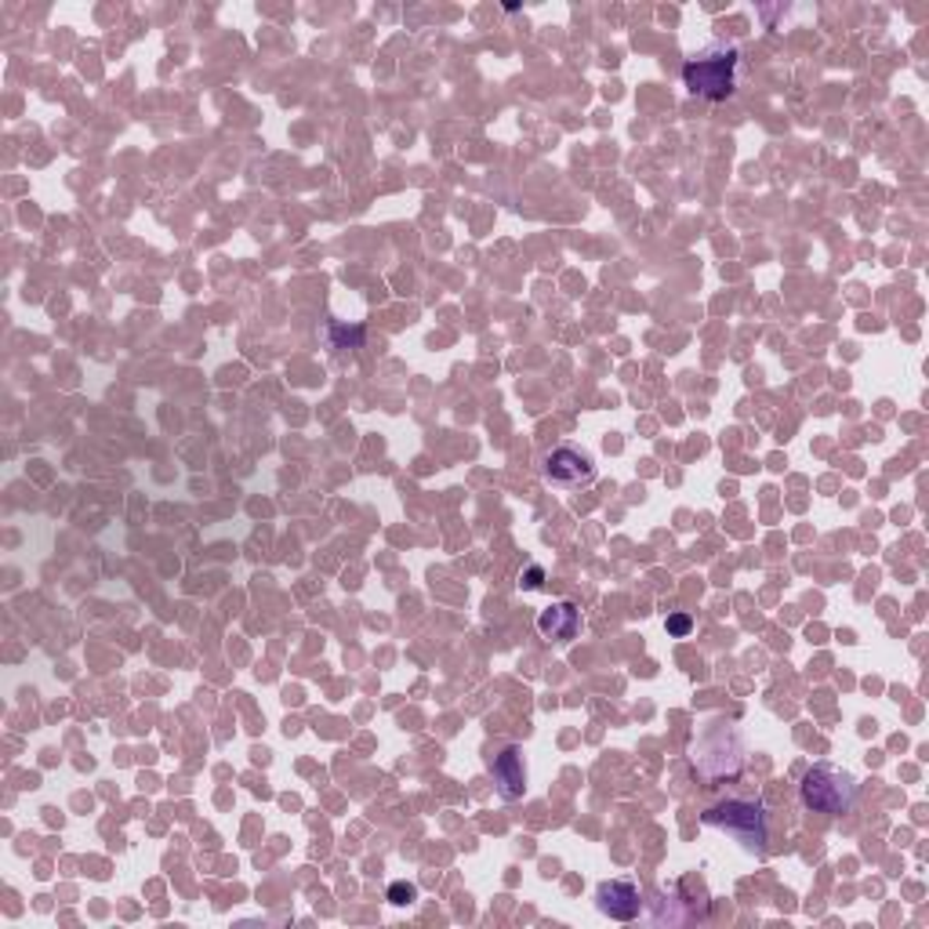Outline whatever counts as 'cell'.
I'll use <instances>...</instances> for the list:
<instances>
[{
	"mask_svg": "<svg viewBox=\"0 0 929 929\" xmlns=\"http://www.w3.org/2000/svg\"><path fill=\"white\" fill-rule=\"evenodd\" d=\"M737 69H741V52L734 44H708L686 58L683 85L697 99L723 102L737 91Z\"/></svg>",
	"mask_w": 929,
	"mask_h": 929,
	"instance_id": "1",
	"label": "cell"
},
{
	"mask_svg": "<svg viewBox=\"0 0 929 929\" xmlns=\"http://www.w3.org/2000/svg\"><path fill=\"white\" fill-rule=\"evenodd\" d=\"M799 795L803 806L814 809V814L842 817L857 806V777L850 770L831 766V762H817V766L803 773Z\"/></svg>",
	"mask_w": 929,
	"mask_h": 929,
	"instance_id": "2",
	"label": "cell"
},
{
	"mask_svg": "<svg viewBox=\"0 0 929 929\" xmlns=\"http://www.w3.org/2000/svg\"><path fill=\"white\" fill-rule=\"evenodd\" d=\"M705 820L708 828H723L726 836H734L737 842H745L748 850H762L770 839V828H766V809H762L759 799H726L719 806L705 809Z\"/></svg>",
	"mask_w": 929,
	"mask_h": 929,
	"instance_id": "3",
	"label": "cell"
},
{
	"mask_svg": "<svg viewBox=\"0 0 929 929\" xmlns=\"http://www.w3.org/2000/svg\"><path fill=\"white\" fill-rule=\"evenodd\" d=\"M545 475H549L552 483L581 486V483L595 480V461H592L589 450H581L574 444H563V447H556L549 458H545Z\"/></svg>",
	"mask_w": 929,
	"mask_h": 929,
	"instance_id": "4",
	"label": "cell"
},
{
	"mask_svg": "<svg viewBox=\"0 0 929 929\" xmlns=\"http://www.w3.org/2000/svg\"><path fill=\"white\" fill-rule=\"evenodd\" d=\"M491 773H494V784L502 799L508 803L523 799V792H527V762H523V752L516 745H505L502 752L491 759Z\"/></svg>",
	"mask_w": 929,
	"mask_h": 929,
	"instance_id": "5",
	"label": "cell"
},
{
	"mask_svg": "<svg viewBox=\"0 0 929 929\" xmlns=\"http://www.w3.org/2000/svg\"><path fill=\"white\" fill-rule=\"evenodd\" d=\"M639 908H642L639 886L628 883V878H614V883L600 886V911L611 915V919L633 922V919H639Z\"/></svg>",
	"mask_w": 929,
	"mask_h": 929,
	"instance_id": "6",
	"label": "cell"
},
{
	"mask_svg": "<svg viewBox=\"0 0 929 929\" xmlns=\"http://www.w3.org/2000/svg\"><path fill=\"white\" fill-rule=\"evenodd\" d=\"M538 633L549 642H570L581 633V611L570 600H556L549 611L538 614Z\"/></svg>",
	"mask_w": 929,
	"mask_h": 929,
	"instance_id": "7",
	"label": "cell"
},
{
	"mask_svg": "<svg viewBox=\"0 0 929 929\" xmlns=\"http://www.w3.org/2000/svg\"><path fill=\"white\" fill-rule=\"evenodd\" d=\"M363 338H367V331L360 324L349 327V324H342V320H331V324H327V342H331V349H338V352L360 349Z\"/></svg>",
	"mask_w": 929,
	"mask_h": 929,
	"instance_id": "8",
	"label": "cell"
},
{
	"mask_svg": "<svg viewBox=\"0 0 929 929\" xmlns=\"http://www.w3.org/2000/svg\"><path fill=\"white\" fill-rule=\"evenodd\" d=\"M664 628H669V636L683 639V636H690V628H694V617H690V614H672L669 622H664Z\"/></svg>",
	"mask_w": 929,
	"mask_h": 929,
	"instance_id": "9",
	"label": "cell"
},
{
	"mask_svg": "<svg viewBox=\"0 0 929 929\" xmlns=\"http://www.w3.org/2000/svg\"><path fill=\"white\" fill-rule=\"evenodd\" d=\"M418 897V889H414L411 883H392L389 886V900L392 904H407V900H414Z\"/></svg>",
	"mask_w": 929,
	"mask_h": 929,
	"instance_id": "10",
	"label": "cell"
},
{
	"mask_svg": "<svg viewBox=\"0 0 929 929\" xmlns=\"http://www.w3.org/2000/svg\"><path fill=\"white\" fill-rule=\"evenodd\" d=\"M519 585L527 589V592L541 589V585H545V570H541V567H530L527 574H523V581H519Z\"/></svg>",
	"mask_w": 929,
	"mask_h": 929,
	"instance_id": "11",
	"label": "cell"
}]
</instances>
